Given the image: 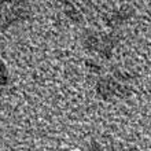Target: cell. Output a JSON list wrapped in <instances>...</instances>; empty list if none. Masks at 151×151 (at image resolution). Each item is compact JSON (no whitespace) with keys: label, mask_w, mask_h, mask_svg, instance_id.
Segmentation results:
<instances>
[]
</instances>
